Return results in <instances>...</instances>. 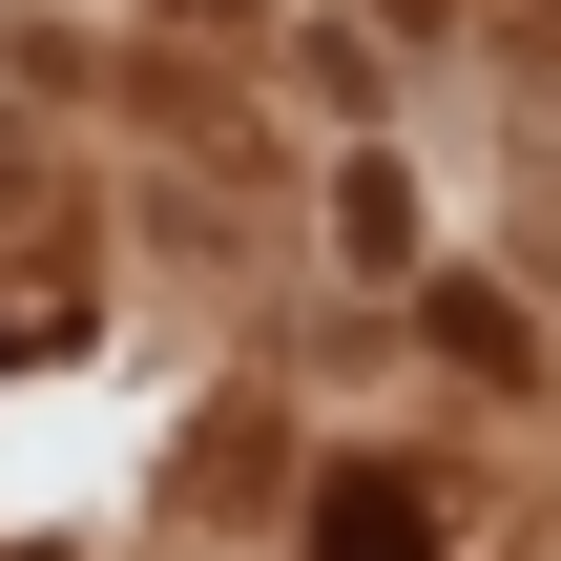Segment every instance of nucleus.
Here are the masks:
<instances>
[{
    "label": "nucleus",
    "mask_w": 561,
    "mask_h": 561,
    "mask_svg": "<svg viewBox=\"0 0 561 561\" xmlns=\"http://www.w3.org/2000/svg\"><path fill=\"white\" fill-rule=\"evenodd\" d=\"M312 561H437L416 479H333V500H312Z\"/></svg>",
    "instance_id": "nucleus-1"
},
{
    "label": "nucleus",
    "mask_w": 561,
    "mask_h": 561,
    "mask_svg": "<svg viewBox=\"0 0 561 561\" xmlns=\"http://www.w3.org/2000/svg\"><path fill=\"white\" fill-rule=\"evenodd\" d=\"M437 354H458V375H520V291H479V271H437Z\"/></svg>",
    "instance_id": "nucleus-2"
}]
</instances>
